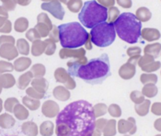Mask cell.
<instances>
[{"mask_svg":"<svg viewBox=\"0 0 161 136\" xmlns=\"http://www.w3.org/2000/svg\"><path fill=\"white\" fill-rule=\"evenodd\" d=\"M96 126L93 105L79 100L66 105L57 116V136H92Z\"/></svg>","mask_w":161,"mask_h":136,"instance_id":"cell-1","label":"cell"},{"mask_svg":"<svg viewBox=\"0 0 161 136\" xmlns=\"http://www.w3.org/2000/svg\"><path fill=\"white\" fill-rule=\"evenodd\" d=\"M69 75L77 77L91 85L101 84L111 76V67L108 55L102 54L100 57L92 58L86 64L73 62L69 65Z\"/></svg>","mask_w":161,"mask_h":136,"instance_id":"cell-2","label":"cell"},{"mask_svg":"<svg viewBox=\"0 0 161 136\" xmlns=\"http://www.w3.org/2000/svg\"><path fill=\"white\" fill-rule=\"evenodd\" d=\"M113 24L116 33L122 40L130 44L138 42L142 25L136 15L129 12L123 13Z\"/></svg>","mask_w":161,"mask_h":136,"instance_id":"cell-3","label":"cell"},{"mask_svg":"<svg viewBox=\"0 0 161 136\" xmlns=\"http://www.w3.org/2000/svg\"><path fill=\"white\" fill-rule=\"evenodd\" d=\"M60 43L68 49H75L84 45L89 34L80 23L76 21L62 24L58 27Z\"/></svg>","mask_w":161,"mask_h":136,"instance_id":"cell-4","label":"cell"},{"mask_svg":"<svg viewBox=\"0 0 161 136\" xmlns=\"http://www.w3.org/2000/svg\"><path fill=\"white\" fill-rule=\"evenodd\" d=\"M80 23L87 28H94L108 20V8L97 1H86L79 14Z\"/></svg>","mask_w":161,"mask_h":136,"instance_id":"cell-5","label":"cell"},{"mask_svg":"<svg viewBox=\"0 0 161 136\" xmlns=\"http://www.w3.org/2000/svg\"><path fill=\"white\" fill-rule=\"evenodd\" d=\"M91 41L98 47H106L116 39V33L112 22H104L93 28L91 31Z\"/></svg>","mask_w":161,"mask_h":136,"instance_id":"cell-6","label":"cell"},{"mask_svg":"<svg viewBox=\"0 0 161 136\" xmlns=\"http://www.w3.org/2000/svg\"><path fill=\"white\" fill-rule=\"evenodd\" d=\"M144 32H147V34L142 35L145 39L148 41H153L159 39L160 37V33L157 29H146L144 30Z\"/></svg>","mask_w":161,"mask_h":136,"instance_id":"cell-7","label":"cell"},{"mask_svg":"<svg viewBox=\"0 0 161 136\" xmlns=\"http://www.w3.org/2000/svg\"><path fill=\"white\" fill-rule=\"evenodd\" d=\"M147 50L149 53L153 54L154 56H158V54H160L161 50V44L160 43H155L153 44V45H149L148 47Z\"/></svg>","mask_w":161,"mask_h":136,"instance_id":"cell-8","label":"cell"},{"mask_svg":"<svg viewBox=\"0 0 161 136\" xmlns=\"http://www.w3.org/2000/svg\"><path fill=\"white\" fill-rule=\"evenodd\" d=\"M153 113L157 115H161V103H156L153 105Z\"/></svg>","mask_w":161,"mask_h":136,"instance_id":"cell-9","label":"cell"},{"mask_svg":"<svg viewBox=\"0 0 161 136\" xmlns=\"http://www.w3.org/2000/svg\"><path fill=\"white\" fill-rule=\"evenodd\" d=\"M157 124H160V130H161V119L160 120H158V121H157Z\"/></svg>","mask_w":161,"mask_h":136,"instance_id":"cell-10","label":"cell"}]
</instances>
